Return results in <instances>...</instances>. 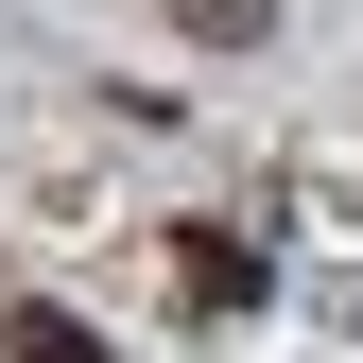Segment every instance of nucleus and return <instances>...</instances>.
<instances>
[{
  "label": "nucleus",
  "instance_id": "obj_1",
  "mask_svg": "<svg viewBox=\"0 0 363 363\" xmlns=\"http://www.w3.org/2000/svg\"><path fill=\"white\" fill-rule=\"evenodd\" d=\"M191 242V311H259V242L242 225H173Z\"/></svg>",
  "mask_w": 363,
  "mask_h": 363
},
{
  "label": "nucleus",
  "instance_id": "obj_2",
  "mask_svg": "<svg viewBox=\"0 0 363 363\" xmlns=\"http://www.w3.org/2000/svg\"><path fill=\"white\" fill-rule=\"evenodd\" d=\"M0 363H121V346L86 329V311H52V294H18V311H0Z\"/></svg>",
  "mask_w": 363,
  "mask_h": 363
},
{
  "label": "nucleus",
  "instance_id": "obj_3",
  "mask_svg": "<svg viewBox=\"0 0 363 363\" xmlns=\"http://www.w3.org/2000/svg\"><path fill=\"white\" fill-rule=\"evenodd\" d=\"M173 35H191V52H259V35H277V0H173Z\"/></svg>",
  "mask_w": 363,
  "mask_h": 363
}]
</instances>
